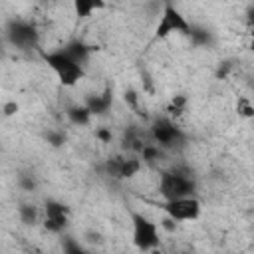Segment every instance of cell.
I'll return each instance as SVG.
<instances>
[{"label":"cell","mask_w":254,"mask_h":254,"mask_svg":"<svg viewBox=\"0 0 254 254\" xmlns=\"http://www.w3.org/2000/svg\"><path fill=\"white\" fill-rule=\"evenodd\" d=\"M196 187L198 185L192 171L183 167H175L159 175V194L163 196V200L196 194Z\"/></svg>","instance_id":"6da1fadb"},{"label":"cell","mask_w":254,"mask_h":254,"mask_svg":"<svg viewBox=\"0 0 254 254\" xmlns=\"http://www.w3.org/2000/svg\"><path fill=\"white\" fill-rule=\"evenodd\" d=\"M42 58L48 64V67L56 73L58 81L64 87H73V85H77L85 77V65L77 64L62 48L60 50H54V52H44Z\"/></svg>","instance_id":"7a4b0ae2"},{"label":"cell","mask_w":254,"mask_h":254,"mask_svg":"<svg viewBox=\"0 0 254 254\" xmlns=\"http://www.w3.org/2000/svg\"><path fill=\"white\" fill-rule=\"evenodd\" d=\"M149 137L151 141H155L159 147H163L165 151H179L187 145V135L185 131L175 123L173 117L165 115V117H157L151 127H149Z\"/></svg>","instance_id":"3957f363"},{"label":"cell","mask_w":254,"mask_h":254,"mask_svg":"<svg viewBox=\"0 0 254 254\" xmlns=\"http://www.w3.org/2000/svg\"><path fill=\"white\" fill-rule=\"evenodd\" d=\"M131 232H133V244L141 252L157 250L161 244L159 226L155 220L145 216L143 212H131Z\"/></svg>","instance_id":"277c9868"},{"label":"cell","mask_w":254,"mask_h":254,"mask_svg":"<svg viewBox=\"0 0 254 254\" xmlns=\"http://www.w3.org/2000/svg\"><path fill=\"white\" fill-rule=\"evenodd\" d=\"M4 38H6V42L12 48H16L20 52L34 50L40 44L38 28L32 22L20 20V18H12V20L6 22V26H4Z\"/></svg>","instance_id":"5b68a950"},{"label":"cell","mask_w":254,"mask_h":254,"mask_svg":"<svg viewBox=\"0 0 254 254\" xmlns=\"http://www.w3.org/2000/svg\"><path fill=\"white\" fill-rule=\"evenodd\" d=\"M190 28H192V24L187 20V16L179 8H175L173 4H165L161 10V16H159V22L155 26V38L165 40L173 34L189 36Z\"/></svg>","instance_id":"8992f818"},{"label":"cell","mask_w":254,"mask_h":254,"mask_svg":"<svg viewBox=\"0 0 254 254\" xmlns=\"http://www.w3.org/2000/svg\"><path fill=\"white\" fill-rule=\"evenodd\" d=\"M69 224V208L62 200L46 198L42 206V228L50 234H64Z\"/></svg>","instance_id":"52a82bcc"},{"label":"cell","mask_w":254,"mask_h":254,"mask_svg":"<svg viewBox=\"0 0 254 254\" xmlns=\"http://www.w3.org/2000/svg\"><path fill=\"white\" fill-rule=\"evenodd\" d=\"M161 208L165 210L167 216L175 218L177 222H192L200 216L202 212V204L196 198V194L190 196H181V198H171V200H163Z\"/></svg>","instance_id":"ba28073f"},{"label":"cell","mask_w":254,"mask_h":254,"mask_svg":"<svg viewBox=\"0 0 254 254\" xmlns=\"http://www.w3.org/2000/svg\"><path fill=\"white\" fill-rule=\"evenodd\" d=\"M85 105L89 107V111H91L93 117L105 115V113L111 109V105H113V93H111V87H105L101 93L87 95V97H85Z\"/></svg>","instance_id":"9c48e42d"},{"label":"cell","mask_w":254,"mask_h":254,"mask_svg":"<svg viewBox=\"0 0 254 254\" xmlns=\"http://www.w3.org/2000/svg\"><path fill=\"white\" fill-rule=\"evenodd\" d=\"M62 50L69 56V58H73L77 64H81V65H85L87 62H89V56H91V46L89 44H85L83 40H79V38H73V40H69V42H65L64 46H62Z\"/></svg>","instance_id":"30bf717a"},{"label":"cell","mask_w":254,"mask_h":254,"mask_svg":"<svg viewBox=\"0 0 254 254\" xmlns=\"http://www.w3.org/2000/svg\"><path fill=\"white\" fill-rule=\"evenodd\" d=\"M71 6H73V14L79 18V20H85L89 18L93 12H99L107 6L105 0H71Z\"/></svg>","instance_id":"8fae6325"},{"label":"cell","mask_w":254,"mask_h":254,"mask_svg":"<svg viewBox=\"0 0 254 254\" xmlns=\"http://www.w3.org/2000/svg\"><path fill=\"white\" fill-rule=\"evenodd\" d=\"M65 115H67V121L71 125H75V127H85L93 119V115H91V111H89V107L85 103H81V105H69L65 109Z\"/></svg>","instance_id":"7c38bea8"},{"label":"cell","mask_w":254,"mask_h":254,"mask_svg":"<svg viewBox=\"0 0 254 254\" xmlns=\"http://www.w3.org/2000/svg\"><path fill=\"white\" fill-rule=\"evenodd\" d=\"M18 218L24 226H38L42 224V208L32 202H22L18 206Z\"/></svg>","instance_id":"4fadbf2b"},{"label":"cell","mask_w":254,"mask_h":254,"mask_svg":"<svg viewBox=\"0 0 254 254\" xmlns=\"http://www.w3.org/2000/svg\"><path fill=\"white\" fill-rule=\"evenodd\" d=\"M123 147H125L129 153L139 155V153L143 151V147H145V135H141L139 129L129 127L127 133H125V137H123Z\"/></svg>","instance_id":"5bb4252c"},{"label":"cell","mask_w":254,"mask_h":254,"mask_svg":"<svg viewBox=\"0 0 254 254\" xmlns=\"http://www.w3.org/2000/svg\"><path fill=\"white\" fill-rule=\"evenodd\" d=\"M163 155H165V149H163V147H159L155 141L145 143L143 151L139 153V157L143 159V163H145V165H149V167H155V165L163 159Z\"/></svg>","instance_id":"9a60e30c"},{"label":"cell","mask_w":254,"mask_h":254,"mask_svg":"<svg viewBox=\"0 0 254 254\" xmlns=\"http://www.w3.org/2000/svg\"><path fill=\"white\" fill-rule=\"evenodd\" d=\"M187 107H189V97L183 95V93H179V95H175V97L165 105V113H167L169 117H173V119H179V117L187 111Z\"/></svg>","instance_id":"2e32d148"},{"label":"cell","mask_w":254,"mask_h":254,"mask_svg":"<svg viewBox=\"0 0 254 254\" xmlns=\"http://www.w3.org/2000/svg\"><path fill=\"white\" fill-rule=\"evenodd\" d=\"M234 109H236V113H238L240 117H244V119H252V117H254V103H252V99H250L248 95H238Z\"/></svg>","instance_id":"e0dca14e"},{"label":"cell","mask_w":254,"mask_h":254,"mask_svg":"<svg viewBox=\"0 0 254 254\" xmlns=\"http://www.w3.org/2000/svg\"><path fill=\"white\" fill-rule=\"evenodd\" d=\"M121 163H123V155H113L103 163V173L111 179L119 181V173H121Z\"/></svg>","instance_id":"ac0fdd59"},{"label":"cell","mask_w":254,"mask_h":254,"mask_svg":"<svg viewBox=\"0 0 254 254\" xmlns=\"http://www.w3.org/2000/svg\"><path fill=\"white\" fill-rule=\"evenodd\" d=\"M189 38H190V42H192L194 46H208V44L212 42L210 32L204 30V28H198V26H192V28H190Z\"/></svg>","instance_id":"d6986e66"},{"label":"cell","mask_w":254,"mask_h":254,"mask_svg":"<svg viewBox=\"0 0 254 254\" xmlns=\"http://www.w3.org/2000/svg\"><path fill=\"white\" fill-rule=\"evenodd\" d=\"M46 139H48V143H50L52 147H62V145L65 143V135L60 133V131H50V133L46 135Z\"/></svg>","instance_id":"ffe728a7"},{"label":"cell","mask_w":254,"mask_h":254,"mask_svg":"<svg viewBox=\"0 0 254 254\" xmlns=\"http://www.w3.org/2000/svg\"><path fill=\"white\" fill-rule=\"evenodd\" d=\"M18 187L24 190H34L36 189V179L32 175H20L18 177Z\"/></svg>","instance_id":"44dd1931"},{"label":"cell","mask_w":254,"mask_h":254,"mask_svg":"<svg viewBox=\"0 0 254 254\" xmlns=\"http://www.w3.org/2000/svg\"><path fill=\"white\" fill-rule=\"evenodd\" d=\"M62 248H64V252H67V254H79V252H83V248H81L77 242H73L71 238H65V240L62 242Z\"/></svg>","instance_id":"7402d4cb"},{"label":"cell","mask_w":254,"mask_h":254,"mask_svg":"<svg viewBox=\"0 0 254 254\" xmlns=\"http://www.w3.org/2000/svg\"><path fill=\"white\" fill-rule=\"evenodd\" d=\"M95 139H97L99 143H111L113 133H111L107 127H97V129H95Z\"/></svg>","instance_id":"603a6c76"},{"label":"cell","mask_w":254,"mask_h":254,"mask_svg":"<svg viewBox=\"0 0 254 254\" xmlns=\"http://www.w3.org/2000/svg\"><path fill=\"white\" fill-rule=\"evenodd\" d=\"M18 111H20V105H18L16 101H4V105H2L4 117H12V115H16Z\"/></svg>","instance_id":"cb8c5ba5"},{"label":"cell","mask_w":254,"mask_h":254,"mask_svg":"<svg viewBox=\"0 0 254 254\" xmlns=\"http://www.w3.org/2000/svg\"><path fill=\"white\" fill-rule=\"evenodd\" d=\"M137 99H139V95H137L135 89H127V91H125V101H127L131 107H137Z\"/></svg>","instance_id":"d4e9b609"},{"label":"cell","mask_w":254,"mask_h":254,"mask_svg":"<svg viewBox=\"0 0 254 254\" xmlns=\"http://www.w3.org/2000/svg\"><path fill=\"white\" fill-rule=\"evenodd\" d=\"M246 24H248L250 30H254V6H250L246 10Z\"/></svg>","instance_id":"484cf974"},{"label":"cell","mask_w":254,"mask_h":254,"mask_svg":"<svg viewBox=\"0 0 254 254\" xmlns=\"http://www.w3.org/2000/svg\"><path fill=\"white\" fill-rule=\"evenodd\" d=\"M250 50L254 52V30L250 32Z\"/></svg>","instance_id":"4316f807"}]
</instances>
